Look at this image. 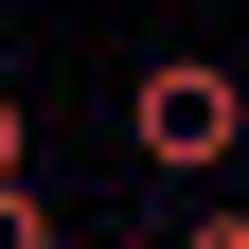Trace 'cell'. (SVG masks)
I'll use <instances>...</instances> for the list:
<instances>
[{"label":"cell","instance_id":"1","mask_svg":"<svg viewBox=\"0 0 249 249\" xmlns=\"http://www.w3.org/2000/svg\"><path fill=\"white\" fill-rule=\"evenodd\" d=\"M249 142V71L231 53H142V71H124V160L142 178H213Z\"/></svg>","mask_w":249,"mask_h":249},{"label":"cell","instance_id":"2","mask_svg":"<svg viewBox=\"0 0 249 249\" xmlns=\"http://www.w3.org/2000/svg\"><path fill=\"white\" fill-rule=\"evenodd\" d=\"M0 249H53V213H36V178H0Z\"/></svg>","mask_w":249,"mask_h":249},{"label":"cell","instance_id":"3","mask_svg":"<svg viewBox=\"0 0 249 249\" xmlns=\"http://www.w3.org/2000/svg\"><path fill=\"white\" fill-rule=\"evenodd\" d=\"M18 160H36V124H18V89H0V178H18Z\"/></svg>","mask_w":249,"mask_h":249},{"label":"cell","instance_id":"4","mask_svg":"<svg viewBox=\"0 0 249 249\" xmlns=\"http://www.w3.org/2000/svg\"><path fill=\"white\" fill-rule=\"evenodd\" d=\"M196 249H249V196H231V213H196Z\"/></svg>","mask_w":249,"mask_h":249},{"label":"cell","instance_id":"5","mask_svg":"<svg viewBox=\"0 0 249 249\" xmlns=\"http://www.w3.org/2000/svg\"><path fill=\"white\" fill-rule=\"evenodd\" d=\"M107 249H196V231H107Z\"/></svg>","mask_w":249,"mask_h":249}]
</instances>
